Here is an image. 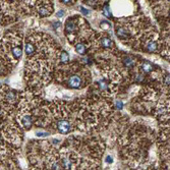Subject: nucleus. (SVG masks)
<instances>
[{
    "label": "nucleus",
    "instance_id": "obj_16",
    "mask_svg": "<svg viewBox=\"0 0 170 170\" xmlns=\"http://www.w3.org/2000/svg\"><path fill=\"white\" fill-rule=\"evenodd\" d=\"M79 9H81V11L83 12L84 14H86V15H89L90 14V11L88 9L86 8H84V7H79Z\"/></svg>",
    "mask_w": 170,
    "mask_h": 170
},
{
    "label": "nucleus",
    "instance_id": "obj_9",
    "mask_svg": "<svg viewBox=\"0 0 170 170\" xmlns=\"http://www.w3.org/2000/svg\"><path fill=\"white\" fill-rule=\"evenodd\" d=\"M58 61L62 64H68L69 62V55L65 50H60L58 54Z\"/></svg>",
    "mask_w": 170,
    "mask_h": 170
},
{
    "label": "nucleus",
    "instance_id": "obj_5",
    "mask_svg": "<svg viewBox=\"0 0 170 170\" xmlns=\"http://www.w3.org/2000/svg\"><path fill=\"white\" fill-rule=\"evenodd\" d=\"M57 130L61 135H67L68 133H70L71 130V124L67 119H61L57 122L56 125Z\"/></svg>",
    "mask_w": 170,
    "mask_h": 170
},
{
    "label": "nucleus",
    "instance_id": "obj_14",
    "mask_svg": "<svg viewBox=\"0 0 170 170\" xmlns=\"http://www.w3.org/2000/svg\"><path fill=\"white\" fill-rule=\"evenodd\" d=\"M115 107H116L117 110H122L123 103L121 101H116V102H115Z\"/></svg>",
    "mask_w": 170,
    "mask_h": 170
},
{
    "label": "nucleus",
    "instance_id": "obj_6",
    "mask_svg": "<svg viewBox=\"0 0 170 170\" xmlns=\"http://www.w3.org/2000/svg\"><path fill=\"white\" fill-rule=\"evenodd\" d=\"M121 60L124 67L127 69H133L136 64V59L133 55H124Z\"/></svg>",
    "mask_w": 170,
    "mask_h": 170
},
{
    "label": "nucleus",
    "instance_id": "obj_19",
    "mask_svg": "<svg viewBox=\"0 0 170 170\" xmlns=\"http://www.w3.org/2000/svg\"><path fill=\"white\" fill-rule=\"evenodd\" d=\"M3 113H4V109L0 106V116H2V115H3Z\"/></svg>",
    "mask_w": 170,
    "mask_h": 170
},
{
    "label": "nucleus",
    "instance_id": "obj_13",
    "mask_svg": "<svg viewBox=\"0 0 170 170\" xmlns=\"http://www.w3.org/2000/svg\"><path fill=\"white\" fill-rule=\"evenodd\" d=\"M59 1L65 5H73L76 2V0H59Z\"/></svg>",
    "mask_w": 170,
    "mask_h": 170
},
{
    "label": "nucleus",
    "instance_id": "obj_4",
    "mask_svg": "<svg viewBox=\"0 0 170 170\" xmlns=\"http://www.w3.org/2000/svg\"><path fill=\"white\" fill-rule=\"evenodd\" d=\"M138 70L147 76V74H150L155 71V65L153 63H151L149 60H142V62L139 65Z\"/></svg>",
    "mask_w": 170,
    "mask_h": 170
},
{
    "label": "nucleus",
    "instance_id": "obj_1",
    "mask_svg": "<svg viewBox=\"0 0 170 170\" xmlns=\"http://www.w3.org/2000/svg\"><path fill=\"white\" fill-rule=\"evenodd\" d=\"M53 78H55L58 84L73 90L84 89L91 83L90 71L79 63H73L67 67L58 68L54 71Z\"/></svg>",
    "mask_w": 170,
    "mask_h": 170
},
{
    "label": "nucleus",
    "instance_id": "obj_10",
    "mask_svg": "<svg viewBox=\"0 0 170 170\" xmlns=\"http://www.w3.org/2000/svg\"><path fill=\"white\" fill-rule=\"evenodd\" d=\"M61 167H62L64 170H70L71 167H73V162L70 161L69 158L64 157V158L61 159Z\"/></svg>",
    "mask_w": 170,
    "mask_h": 170
},
{
    "label": "nucleus",
    "instance_id": "obj_11",
    "mask_svg": "<svg viewBox=\"0 0 170 170\" xmlns=\"http://www.w3.org/2000/svg\"><path fill=\"white\" fill-rule=\"evenodd\" d=\"M103 14H104L106 17H108V19L112 17L111 10H110V7H109V5H108V4H105L104 6H103Z\"/></svg>",
    "mask_w": 170,
    "mask_h": 170
},
{
    "label": "nucleus",
    "instance_id": "obj_2",
    "mask_svg": "<svg viewBox=\"0 0 170 170\" xmlns=\"http://www.w3.org/2000/svg\"><path fill=\"white\" fill-rule=\"evenodd\" d=\"M0 50L10 65L16 64L22 55V34L15 31L4 35Z\"/></svg>",
    "mask_w": 170,
    "mask_h": 170
},
{
    "label": "nucleus",
    "instance_id": "obj_12",
    "mask_svg": "<svg viewBox=\"0 0 170 170\" xmlns=\"http://www.w3.org/2000/svg\"><path fill=\"white\" fill-rule=\"evenodd\" d=\"M100 27H101V29L103 30H109L110 28H111V25H110V22H107V20H102L101 24H100Z\"/></svg>",
    "mask_w": 170,
    "mask_h": 170
},
{
    "label": "nucleus",
    "instance_id": "obj_17",
    "mask_svg": "<svg viewBox=\"0 0 170 170\" xmlns=\"http://www.w3.org/2000/svg\"><path fill=\"white\" fill-rule=\"evenodd\" d=\"M48 135H49L48 133H37V136H45Z\"/></svg>",
    "mask_w": 170,
    "mask_h": 170
},
{
    "label": "nucleus",
    "instance_id": "obj_8",
    "mask_svg": "<svg viewBox=\"0 0 170 170\" xmlns=\"http://www.w3.org/2000/svg\"><path fill=\"white\" fill-rule=\"evenodd\" d=\"M87 46L86 44L83 43V42H78L74 44V50L76 52L79 54V55H85L87 53Z\"/></svg>",
    "mask_w": 170,
    "mask_h": 170
},
{
    "label": "nucleus",
    "instance_id": "obj_15",
    "mask_svg": "<svg viewBox=\"0 0 170 170\" xmlns=\"http://www.w3.org/2000/svg\"><path fill=\"white\" fill-rule=\"evenodd\" d=\"M64 14H65V12H64V10H59V11L57 12V13H56V16L60 19V17L64 16Z\"/></svg>",
    "mask_w": 170,
    "mask_h": 170
},
{
    "label": "nucleus",
    "instance_id": "obj_20",
    "mask_svg": "<svg viewBox=\"0 0 170 170\" xmlns=\"http://www.w3.org/2000/svg\"><path fill=\"white\" fill-rule=\"evenodd\" d=\"M2 144V138H1V136H0V145Z\"/></svg>",
    "mask_w": 170,
    "mask_h": 170
},
{
    "label": "nucleus",
    "instance_id": "obj_3",
    "mask_svg": "<svg viewBox=\"0 0 170 170\" xmlns=\"http://www.w3.org/2000/svg\"><path fill=\"white\" fill-rule=\"evenodd\" d=\"M95 44H96V47L101 50H116L114 41L105 35H100L99 37H97L95 40Z\"/></svg>",
    "mask_w": 170,
    "mask_h": 170
},
{
    "label": "nucleus",
    "instance_id": "obj_18",
    "mask_svg": "<svg viewBox=\"0 0 170 170\" xmlns=\"http://www.w3.org/2000/svg\"><path fill=\"white\" fill-rule=\"evenodd\" d=\"M106 162H107V163H112V162H113V158H112V157H110V156H108L107 158H106Z\"/></svg>",
    "mask_w": 170,
    "mask_h": 170
},
{
    "label": "nucleus",
    "instance_id": "obj_7",
    "mask_svg": "<svg viewBox=\"0 0 170 170\" xmlns=\"http://www.w3.org/2000/svg\"><path fill=\"white\" fill-rule=\"evenodd\" d=\"M22 124L25 130H30L33 125V116L31 114H25L22 115Z\"/></svg>",
    "mask_w": 170,
    "mask_h": 170
}]
</instances>
